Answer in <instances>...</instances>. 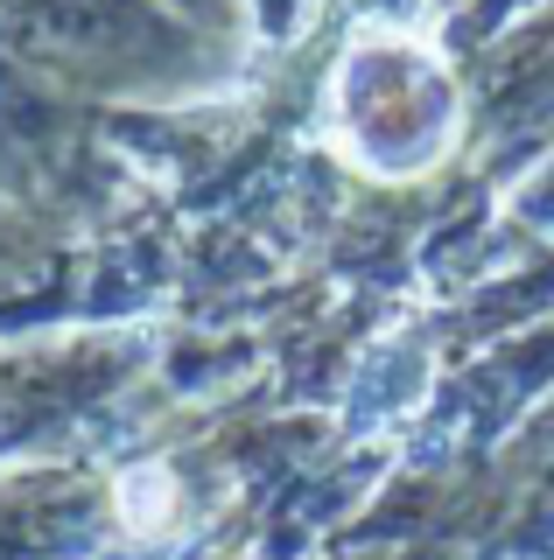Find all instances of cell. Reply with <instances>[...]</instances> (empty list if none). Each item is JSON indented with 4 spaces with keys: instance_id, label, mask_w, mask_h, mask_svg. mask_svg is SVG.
Segmentation results:
<instances>
[{
    "instance_id": "obj_2",
    "label": "cell",
    "mask_w": 554,
    "mask_h": 560,
    "mask_svg": "<svg viewBox=\"0 0 554 560\" xmlns=\"http://www.w3.org/2000/svg\"><path fill=\"white\" fill-rule=\"evenodd\" d=\"M119 518H127L134 533H162V525L176 518V483H169V469H127V477H119Z\"/></svg>"
},
{
    "instance_id": "obj_1",
    "label": "cell",
    "mask_w": 554,
    "mask_h": 560,
    "mask_svg": "<svg viewBox=\"0 0 554 560\" xmlns=\"http://www.w3.org/2000/svg\"><path fill=\"white\" fill-rule=\"evenodd\" d=\"M331 113H337V148L358 168L386 175V183H407V175H428L449 154L463 98H457L449 63L422 35L366 28L337 63Z\"/></svg>"
}]
</instances>
